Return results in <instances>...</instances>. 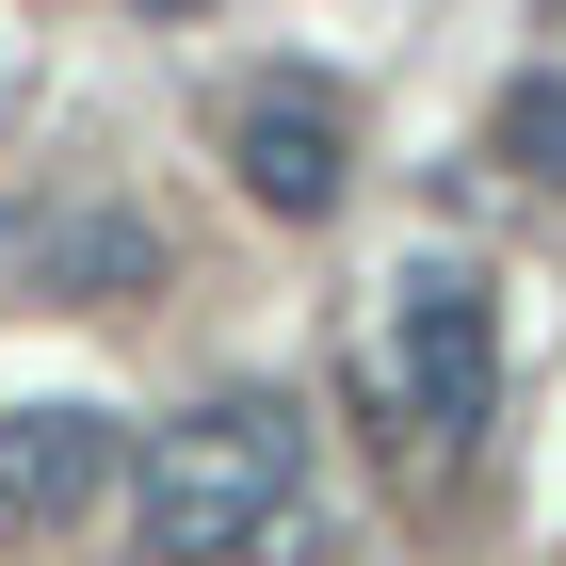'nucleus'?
<instances>
[{"label": "nucleus", "mask_w": 566, "mask_h": 566, "mask_svg": "<svg viewBox=\"0 0 566 566\" xmlns=\"http://www.w3.org/2000/svg\"><path fill=\"white\" fill-rule=\"evenodd\" d=\"M227 178H243L275 227H324V211H340V178H356L340 97H324V82H260L243 114H227Z\"/></svg>", "instance_id": "3"}, {"label": "nucleus", "mask_w": 566, "mask_h": 566, "mask_svg": "<svg viewBox=\"0 0 566 566\" xmlns=\"http://www.w3.org/2000/svg\"><path fill=\"white\" fill-rule=\"evenodd\" d=\"M114 485H130L146 551H178V566L275 551L292 502H307V405H292V389H211L195 421L146 437V470H114Z\"/></svg>", "instance_id": "1"}, {"label": "nucleus", "mask_w": 566, "mask_h": 566, "mask_svg": "<svg viewBox=\"0 0 566 566\" xmlns=\"http://www.w3.org/2000/svg\"><path fill=\"white\" fill-rule=\"evenodd\" d=\"M163 275V227L146 211H65V227H33V292L49 307H114V292H146Z\"/></svg>", "instance_id": "5"}, {"label": "nucleus", "mask_w": 566, "mask_h": 566, "mask_svg": "<svg viewBox=\"0 0 566 566\" xmlns=\"http://www.w3.org/2000/svg\"><path fill=\"white\" fill-rule=\"evenodd\" d=\"M485 146H502L518 178H551V195H566V82H551V65H518V82H502V114H485Z\"/></svg>", "instance_id": "6"}, {"label": "nucleus", "mask_w": 566, "mask_h": 566, "mask_svg": "<svg viewBox=\"0 0 566 566\" xmlns=\"http://www.w3.org/2000/svg\"><path fill=\"white\" fill-rule=\"evenodd\" d=\"M114 470H130V437L97 421V405H17V421H0V518H17V534L97 518V502H114Z\"/></svg>", "instance_id": "4"}, {"label": "nucleus", "mask_w": 566, "mask_h": 566, "mask_svg": "<svg viewBox=\"0 0 566 566\" xmlns=\"http://www.w3.org/2000/svg\"><path fill=\"white\" fill-rule=\"evenodd\" d=\"M373 373H389V453H470L485 405H502V292L470 260H405L389 324H373Z\"/></svg>", "instance_id": "2"}, {"label": "nucleus", "mask_w": 566, "mask_h": 566, "mask_svg": "<svg viewBox=\"0 0 566 566\" xmlns=\"http://www.w3.org/2000/svg\"><path fill=\"white\" fill-rule=\"evenodd\" d=\"M146 17H195V0H146Z\"/></svg>", "instance_id": "7"}]
</instances>
